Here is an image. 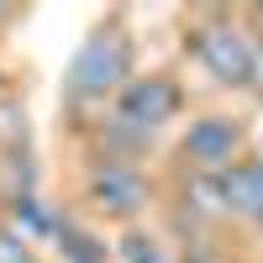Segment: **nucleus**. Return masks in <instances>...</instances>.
Segmentation results:
<instances>
[{"label": "nucleus", "instance_id": "nucleus-9", "mask_svg": "<svg viewBox=\"0 0 263 263\" xmlns=\"http://www.w3.org/2000/svg\"><path fill=\"white\" fill-rule=\"evenodd\" d=\"M174 248V263H232L227 248H221V237H184V242H168Z\"/></svg>", "mask_w": 263, "mask_h": 263}, {"label": "nucleus", "instance_id": "nucleus-2", "mask_svg": "<svg viewBox=\"0 0 263 263\" xmlns=\"http://www.w3.org/2000/svg\"><path fill=\"white\" fill-rule=\"evenodd\" d=\"M79 211L90 227H142L163 205V179L147 163H121V158H90L79 168Z\"/></svg>", "mask_w": 263, "mask_h": 263}, {"label": "nucleus", "instance_id": "nucleus-7", "mask_svg": "<svg viewBox=\"0 0 263 263\" xmlns=\"http://www.w3.org/2000/svg\"><path fill=\"white\" fill-rule=\"evenodd\" d=\"M53 253H58V263H111V242H105V232L90 227V221L74 216V211H58Z\"/></svg>", "mask_w": 263, "mask_h": 263}, {"label": "nucleus", "instance_id": "nucleus-8", "mask_svg": "<svg viewBox=\"0 0 263 263\" xmlns=\"http://www.w3.org/2000/svg\"><path fill=\"white\" fill-rule=\"evenodd\" d=\"M111 258L116 263H174V248H168V237L158 227H121L111 237Z\"/></svg>", "mask_w": 263, "mask_h": 263}, {"label": "nucleus", "instance_id": "nucleus-11", "mask_svg": "<svg viewBox=\"0 0 263 263\" xmlns=\"http://www.w3.org/2000/svg\"><path fill=\"white\" fill-rule=\"evenodd\" d=\"M253 95H258V100H263V69H258V84H253Z\"/></svg>", "mask_w": 263, "mask_h": 263}, {"label": "nucleus", "instance_id": "nucleus-6", "mask_svg": "<svg viewBox=\"0 0 263 263\" xmlns=\"http://www.w3.org/2000/svg\"><path fill=\"white\" fill-rule=\"evenodd\" d=\"M216 195H221V221L263 237V153H248L242 163L216 174Z\"/></svg>", "mask_w": 263, "mask_h": 263}, {"label": "nucleus", "instance_id": "nucleus-1", "mask_svg": "<svg viewBox=\"0 0 263 263\" xmlns=\"http://www.w3.org/2000/svg\"><path fill=\"white\" fill-rule=\"evenodd\" d=\"M132 74H137V37L126 32L121 16H105L74 48L69 69H63V84H58V100H63V111L74 121L100 116Z\"/></svg>", "mask_w": 263, "mask_h": 263}, {"label": "nucleus", "instance_id": "nucleus-5", "mask_svg": "<svg viewBox=\"0 0 263 263\" xmlns=\"http://www.w3.org/2000/svg\"><path fill=\"white\" fill-rule=\"evenodd\" d=\"M253 153V132L237 111H190L174 137V174H227Z\"/></svg>", "mask_w": 263, "mask_h": 263}, {"label": "nucleus", "instance_id": "nucleus-4", "mask_svg": "<svg viewBox=\"0 0 263 263\" xmlns=\"http://www.w3.org/2000/svg\"><path fill=\"white\" fill-rule=\"evenodd\" d=\"M105 116L147 142H158L168 126H179L190 116V84L174 69H137L116 90V100L105 105Z\"/></svg>", "mask_w": 263, "mask_h": 263}, {"label": "nucleus", "instance_id": "nucleus-10", "mask_svg": "<svg viewBox=\"0 0 263 263\" xmlns=\"http://www.w3.org/2000/svg\"><path fill=\"white\" fill-rule=\"evenodd\" d=\"M0 263H48V258H42L37 242H27L21 232H11L6 221H0Z\"/></svg>", "mask_w": 263, "mask_h": 263}, {"label": "nucleus", "instance_id": "nucleus-3", "mask_svg": "<svg viewBox=\"0 0 263 263\" xmlns=\"http://www.w3.org/2000/svg\"><path fill=\"white\" fill-rule=\"evenodd\" d=\"M184 53L221 95H253L258 69H263V48L248 32L242 11H200L184 27Z\"/></svg>", "mask_w": 263, "mask_h": 263}]
</instances>
